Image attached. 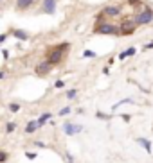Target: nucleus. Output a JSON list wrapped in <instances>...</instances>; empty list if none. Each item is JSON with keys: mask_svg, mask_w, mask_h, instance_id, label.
<instances>
[{"mask_svg": "<svg viewBox=\"0 0 153 163\" xmlns=\"http://www.w3.org/2000/svg\"><path fill=\"white\" fill-rule=\"evenodd\" d=\"M0 2H2V0H0Z\"/></svg>", "mask_w": 153, "mask_h": 163, "instance_id": "473e14b6", "label": "nucleus"}, {"mask_svg": "<svg viewBox=\"0 0 153 163\" xmlns=\"http://www.w3.org/2000/svg\"><path fill=\"white\" fill-rule=\"evenodd\" d=\"M52 70V65L47 63V61H40V63L36 65V68H34V72H36V75H47L49 72Z\"/></svg>", "mask_w": 153, "mask_h": 163, "instance_id": "423d86ee", "label": "nucleus"}, {"mask_svg": "<svg viewBox=\"0 0 153 163\" xmlns=\"http://www.w3.org/2000/svg\"><path fill=\"white\" fill-rule=\"evenodd\" d=\"M105 16H106V14L103 13V11H101V13H97V14H95V22H97V23H101V22L105 20Z\"/></svg>", "mask_w": 153, "mask_h": 163, "instance_id": "aec40b11", "label": "nucleus"}, {"mask_svg": "<svg viewBox=\"0 0 153 163\" xmlns=\"http://www.w3.org/2000/svg\"><path fill=\"white\" fill-rule=\"evenodd\" d=\"M11 34L15 36L16 40H20V41H27V40H29V34H27L25 31H22V29H13Z\"/></svg>", "mask_w": 153, "mask_h": 163, "instance_id": "1a4fd4ad", "label": "nucleus"}, {"mask_svg": "<svg viewBox=\"0 0 153 163\" xmlns=\"http://www.w3.org/2000/svg\"><path fill=\"white\" fill-rule=\"evenodd\" d=\"M6 77V74H4V72H0V79H4Z\"/></svg>", "mask_w": 153, "mask_h": 163, "instance_id": "2f4dec72", "label": "nucleus"}, {"mask_svg": "<svg viewBox=\"0 0 153 163\" xmlns=\"http://www.w3.org/2000/svg\"><path fill=\"white\" fill-rule=\"evenodd\" d=\"M2 56H4L6 59H8V57H9V52H8V50H2Z\"/></svg>", "mask_w": 153, "mask_h": 163, "instance_id": "7c9ffc66", "label": "nucleus"}, {"mask_svg": "<svg viewBox=\"0 0 153 163\" xmlns=\"http://www.w3.org/2000/svg\"><path fill=\"white\" fill-rule=\"evenodd\" d=\"M135 52H137V49H135V47H130V49L123 50V52L119 54V59H121V61H124L126 57H131V56H135Z\"/></svg>", "mask_w": 153, "mask_h": 163, "instance_id": "9b49d317", "label": "nucleus"}, {"mask_svg": "<svg viewBox=\"0 0 153 163\" xmlns=\"http://www.w3.org/2000/svg\"><path fill=\"white\" fill-rule=\"evenodd\" d=\"M6 40H8V34H0V45L6 41Z\"/></svg>", "mask_w": 153, "mask_h": 163, "instance_id": "cd10ccee", "label": "nucleus"}, {"mask_svg": "<svg viewBox=\"0 0 153 163\" xmlns=\"http://www.w3.org/2000/svg\"><path fill=\"white\" fill-rule=\"evenodd\" d=\"M9 111H11V113H16V111H20V104H16V102H11V104H9Z\"/></svg>", "mask_w": 153, "mask_h": 163, "instance_id": "dca6fc26", "label": "nucleus"}, {"mask_svg": "<svg viewBox=\"0 0 153 163\" xmlns=\"http://www.w3.org/2000/svg\"><path fill=\"white\" fill-rule=\"evenodd\" d=\"M137 143L144 147L146 152H151V142H150L148 138H142V136H139V138H137Z\"/></svg>", "mask_w": 153, "mask_h": 163, "instance_id": "f8f14e48", "label": "nucleus"}, {"mask_svg": "<svg viewBox=\"0 0 153 163\" xmlns=\"http://www.w3.org/2000/svg\"><path fill=\"white\" fill-rule=\"evenodd\" d=\"M69 113H70V108H69V106L59 109V117H65V115H69Z\"/></svg>", "mask_w": 153, "mask_h": 163, "instance_id": "4be33fe9", "label": "nucleus"}, {"mask_svg": "<svg viewBox=\"0 0 153 163\" xmlns=\"http://www.w3.org/2000/svg\"><path fill=\"white\" fill-rule=\"evenodd\" d=\"M121 118H123L124 122H130V115H128V113H124V115H121Z\"/></svg>", "mask_w": 153, "mask_h": 163, "instance_id": "a878e982", "label": "nucleus"}, {"mask_svg": "<svg viewBox=\"0 0 153 163\" xmlns=\"http://www.w3.org/2000/svg\"><path fill=\"white\" fill-rule=\"evenodd\" d=\"M25 156L29 158V160H34V158H36V154H34V152H25Z\"/></svg>", "mask_w": 153, "mask_h": 163, "instance_id": "bb28decb", "label": "nucleus"}, {"mask_svg": "<svg viewBox=\"0 0 153 163\" xmlns=\"http://www.w3.org/2000/svg\"><path fill=\"white\" fill-rule=\"evenodd\" d=\"M51 117H52L51 113H43L42 117H40V118H38V124H40V126H43L45 122H49V120H51Z\"/></svg>", "mask_w": 153, "mask_h": 163, "instance_id": "4468645a", "label": "nucleus"}, {"mask_svg": "<svg viewBox=\"0 0 153 163\" xmlns=\"http://www.w3.org/2000/svg\"><path fill=\"white\" fill-rule=\"evenodd\" d=\"M63 56H65V54H63L61 50L52 49L51 52L47 54V57H45V61H47V63H51L52 66H56L58 63H61V59H63Z\"/></svg>", "mask_w": 153, "mask_h": 163, "instance_id": "7ed1b4c3", "label": "nucleus"}, {"mask_svg": "<svg viewBox=\"0 0 153 163\" xmlns=\"http://www.w3.org/2000/svg\"><path fill=\"white\" fill-rule=\"evenodd\" d=\"M15 129H16V124H15V122H9L8 126H6V131H8V133H15Z\"/></svg>", "mask_w": 153, "mask_h": 163, "instance_id": "a211bd4d", "label": "nucleus"}, {"mask_svg": "<svg viewBox=\"0 0 153 163\" xmlns=\"http://www.w3.org/2000/svg\"><path fill=\"white\" fill-rule=\"evenodd\" d=\"M9 160V154L6 151H0V163H6Z\"/></svg>", "mask_w": 153, "mask_h": 163, "instance_id": "f3484780", "label": "nucleus"}, {"mask_svg": "<svg viewBox=\"0 0 153 163\" xmlns=\"http://www.w3.org/2000/svg\"><path fill=\"white\" fill-rule=\"evenodd\" d=\"M54 49H56V50H61V52H63V54H67V52H69V50H70V43H69V41L58 43V45H56V47H54Z\"/></svg>", "mask_w": 153, "mask_h": 163, "instance_id": "ddd939ff", "label": "nucleus"}, {"mask_svg": "<svg viewBox=\"0 0 153 163\" xmlns=\"http://www.w3.org/2000/svg\"><path fill=\"white\" fill-rule=\"evenodd\" d=\"M94 32L95 34H105V36H119V27L101 22V23H97L94 27Z\"/></svg>", "mask_w": 153, "mask_h": 163, "instance_id": "f03ea898", "label": "nucleus"}, {"mask_svg": "<svg viewBox=\"0 0 153 163\" xmlns=\"http://www.w3.org/2000/svg\"><path fill=\"white\" fill-rule=\"evenodd\" d=\"M128 4H130V6H140L142 2H140V0H128Z\"/></svg>", "mask_w": 153, "mask_h": 163, "instance_id": "b1692460", "label": "nucleus"}, {"mask_svg": "<svg viewBox=\"0 0 153 163\" xmlns=\"http://www.w3.org/2000/svg\"><path fill=\"white\" fill-rule=\"evenodd\" d=\"M103 13L106 14V16H114V18H115V16L121 14V7L119 6H106L103 9Z\"/></svg>", "mask_w": 153, "mask_h": 163, "instance_id": "6e6552de", "label": "nucleus"}, {"mask_svg": "<svg viewBox=\"0 0 153 163\" xmlns=\"http://www.w3.org/2000/svg\"><path fill=\"white\" fill-rule=\"evenodd\" d=\"M63 131H65L67 136H72V135H76V133H81V131H83V126L74 124V122H70V120H67L65 124H63Z\"/></svg>", "mask_w": 153, "mask_h": 163, "instance_id": "20e7f679", "label": "nucleus"}, {"mask_svg": "<svg viewBox=\"0 0 153 163\" xmlns=\"http://www.w3.org/2000/svg\"><path fill=\"white\" fill-rule=\"evenodd\" d=\"M133 22H135V25H148V23H151L153 22V9L144 7L142 11H139V13L133 16Z\"/></svg>", "mask_w": 153, "mask_h": 163, "instance_id": "f257e3e1", "label": "nucleus"}, {"mask_svg": "<svg viewBox=\"0 0 153 163\" xmlns=\"http://www.w3.org/2000/svg\"><path fill=\"white\" fill-rule=\"evenodd\" d=\"M40 127H42V126L38 124V120H29L27 126H25V133H27V135H33V133H36Z\"/></svg>", "mask_w": 153, "mask_h": 163, "instance_id": "9d476101", "label": "nucleus"}, {"mask_svg": "<svg viewBox=\"0 0 153 163\" xmlns=\"http://www.w3.org/2000/svg\"><path fill=\"white\" fill-rule=\"evenodd\" d=\"M65 160H67V163H74V158L70 156L69 152H67V154H65Z\"/></svg>", "mask_w": 153, "mask_h": 163, "instance_id": "393cba45", "label": "nucleus"}, {"mask_svg": "<svg viewBox=\"0 0 153 163\" xmlns=\"http://www.w3.org/2000/svg\"><path fill=\"white\" fill-rule=\"evenodd\" d=\"M34 2L36 0H16V9L18 11H27L34 6Z\"/></svg>", "mask_w": 153, "mask_h": 163, "instance_id": "0eeeda50", "label": "nucleus"}, {"mask_svg": "<svg viewBox=\"0 0 153 163\" xmlns=\"http://www.w3.org/2000/svg\"><path fill=\"white\" fill-rule=\"evenodd\" d=\"M83 57H97V54L92 52V50H85V52H83Z\"/></svg>", "mask_w": 153, "mask_h": 163, "instance_id": "412c9836", "label": "nucleus"}, {"mask_svg": "<svg viewBox=\"0 0 153 163\" xmlns=\"http://www.w3.org/2000/svg\"><path fill=\"white\" fill-rule=\"evenodd\" d=\"M33 145H36V147H47V145H45L43 142H34Z\"/></svg>", "mask_w": 153, "mask_h": 163, "instance_id": "c85d7f7f", "label": "nucleus"}, {"mask_svg": "<svg viewBox=\"0 0 153 163\" xmlns=\"http://www.w3.org/2000/svg\"><path fill=\"white\" fill-rule=\"evenodd\" d=\"M76 95H78V90H69L67 92V99H74Z\"/></svg>", "mask_w": 153, "mask_h": 163, "instance_id": "5701e85b", "label": "nucleus"}, {"mask_svg": "<svg viewBox=\"0 0 153 163\" xmlns=\"http://www.w3.org/2000/svg\"><path fill=\"white\" fill-rule=\"evenodd\" d=\"M144 49H146V50H150V49H153V41H150V43H146V45H144Z\"/></svg>", "mask_w": 153, "mask_h": 163, "instance_id": "c756f323", "label": "nucleus"}, {"mask_svg": "<svg viewBox=\"0 0 153 163\" xmlns=\"http://www.w3.org/2000/svg\"><path fill=\"white\" fill-rule=\"evenodd\" d=\"M54 88H56V90H61V88H65V81H61V79H58V81L54 83Z\"/></svg>", "mask_w": 153, "mask_h": 163, "instance_id": "6ab92c4d", "label": "nucleus"}, {"mask_svg": "<svg viewBox=\"0 0 153 163\" xmlns=\"http://www.w3.org/2000/svg\"><path fill=\"white\" fill-rule=\"evenodd\" d=\"M56 6H58V0H42V9L40 11L43 14H54Z\"/></svg>", "mask_w": 153, "mask_h": 163, "instance_id": "39448f33", "label": "nucleus"}, {"mask_svg": "<svg viewBox=\"0 0 153 163\" xmlns=\"http://www.w3.org/2000/svg\"><path fill=\"white\" fill-rule=\"evenodd\" d=\"M95 117H97V118H101V120H110V118H112L110 115L103 113V111H95Z\"/></svg>", "mask_w": 153, "mask_h": 163, "instance_id": "2eb2a0df", "label": "nucleus"}]
</instances>
